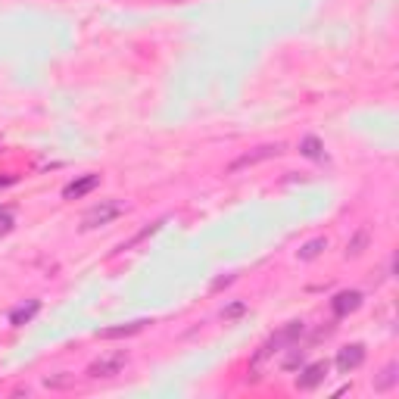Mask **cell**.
<instances>
[{
    "mask_svg": "<svg viewBox=\"0 0 399 399\" xmlns=\"http://www.w3.org/2000/svg\"><path fill=\"white\" fill-rule=\"evenodd\" d=\"M122 213H125V206H122V203H115V200H106V203H100V206H94L91 213L84 215L82 228H84V231L103 228V224H110V222H115V219H119Z\"/></svg>",
    "mask_w": 399,
    "mask_h": 399,
    "instance_id": "obj_1",
    "label": "cell"
},
{
    "mask_svg": "<svg viewBox=\"0 0 399 399\" xmlns=\"http://www.w3.org/2000/svg\"><path fill=\"white\" fill-rule=\"evenodd\" d=\"M125 365H128V355L125 353L100 355L97 362H91V365H88V377H113V374H119Z\"/></svg>",
    "mask_w": 399,
    "mask_h": 399,
    "instance_id": "obj_2",
    "label": "cell"
},
{
    "mask_svg": "<svg viewBox=\"0 0 399 399\" xmlns=\"http://www.w3.org/2000/svg\"><path fill=\"white\" fill-rule=\"evenodd\" d=\"M328 372H331L328 362H312V365H306V368L300 372V377H296V387H300V390H315V387H322L324 377H328Z\"/></svg>",
    "mask_w": 399,
    "mask_h": 399,
    "instance_id": "obj_3",
    "label": "cell"
},
{
    "mask_svg": "<svg viewBox=\"0 0 399 399\" xmlns=\"http://www.w3.org/2000/svg\"><path fill=\"white\" fill-rule=\"evenodd\" d=\"M362 362H365V346H362V343H350V346H343V350L337 353V368L343 374L355 372Z\"/></svg>",
    "mask_w": 399,
    "mask_h": 399,
    "instance_id": "obj_4",
    "label": "cell"
},
{
    "mask_svg": "<svg viewBox=\"0 0 399 399\" xmlns=\"http://www.w3.org/2000/svg\"><path fill=\"white\" fill-rule=\"evenodd\" d=\"M97 184H100V175H82V178H75L72 184L63 187V200H82V197H88V194Z\"/></svg>",
    "mask_w": 399,
    "mask_h": 399,
    "instance_id": "obj_5",
    "label": "cell"
},
{
    "mask_svg": "<svg viewBox=\"0 0 399 399\" xmlns=\"http://www.w3.org/2000/svg\"><path fill=\"white\" fill-rule=\"evenodd\" d=\"M362 306V293L359 290H343V293H337L334 296V303H331V309H334V315L337 318H346L350 312H355Z\"/></svg>",
    "mask_w": 399,
    "mask_h": 399,
    "instance_id": "obj_6",
    "label": "cell"
},
{
    "mask_svg": "<svg viewBox=\"0 0 399 399\" xmlns=\"http://www.w3.org/2000/svg\"><path fill=\"white\" fill-rule=\"evenodd\" d=\"M147 318H137V322H128V324H115V328H103L97 334L100 340H122V337H134V334H141L147 328Z\"/></svg>",
    "mask_w": 399,
    "mask_h": 399,
    "instance_id": "obj_7",
    "label": "cell"
},
{
    "mask_svg": "<svg viewBox=\"0 0 399 399\" xmlns=\"http://www.w3.org/2000/svg\"><path fill=\"white\" fill-rule=\"evenodd\" d=\"M278 153H281L278 144H274V147H259L256 153H246V156H241V159H234V163L228 165V172H241V169H246V165H256V163H262V159L278 156Z\"/></svg>",
    "mask_w": 399,
    "mask_h": 399,
    "instance_id": "obj_8",
    "label": "cell"
},
{
    "mask_svg": "<svg viewBox=\"0 0 399 399\" xmlns=\"http://www.w3.org/2000/svg\"><path fill=\"white\" fill-rule=\"evenodd\" d=\"M38 309H41V303H38V300L23 303V306H16V309L10 312V324H13V328H23L25 322H32V318L38 315Z\"/></svg>",
    "mask_w": 399,
    "mask_h": 399,
    "instance_id": "obj_9",
    "label": "cell"
},
{
    "mask_svg": "<svg viewBox=\"0 0 399 399\" xmlns=\"http://www.w3.org/2000/svg\"><path fill=\"white\" fill-rule=\"evenodd\" d=\"M300 153L303 156H309V159H322L324 156V147H322V141H318V137H303L300 141Z\"/></svg>",
    "mask_w": 399,
    "mask_h": 399,
    "instance_id": "obj_10",
    "label": "cell"
},
{
    "mask_svg": "<svg viewBox=\"0 0 399 399\" xmlns=\"http://www.w3.org/2000/svg\"><path fill=\"white\" fill-rule=\"evenodd\" d=\"M324 246H328V241H324V237H315V241H309V243L300 250V259H303V262H312L315 256H322Z\"/></svg>",
    "mask_w": 399,
    "mask_h": 399,
    "instance_id": "obj_11",
    "label": "cell"
},
{
    "mask_svg": "<svg viewBox=\"0 0 399 399\" xmlns=\"http://www.w3.org/2000/svg\"><path fill=\"white\" fill-rule=\"evenodd\" d=\"M365 246H368V231L362 228V231H355V237H353L350 243H346V256H359Z\"/></svg>",
    "mask_w": 399,
    "mask_h": 399,
    "instance_id": "obj_12",
    "label": "cell"
},
{
    "mask_svg": "<svg viewBox=\"0 0 399 399\" xmlns=\"http://www.w3.org/2000/svg\"><path fill=\"white\" fill-rule=\"evenodd\" d=\"M393 384H396V365H387V368H384V374L377 377L374 387H377V390H390Z\"/></svg>",
    "mask_w": 399,
    "mask_h": 399,
    "instance_id": "obj_13",
    "label": "cell"
},
{
    "mask_svg": "<svg viewBox=\"0 0 399 399\" xmlns=\"http://www.w3.org/2000/svg\"><path fill=\"white\" fill-rule=\"evenodd\" d=\"M13 224H16V219H13V213H6V209H0V237L10 234Z\"/></svg>",
    "mask_w": 399,
    "mask_h": 399,
    "instance_id": "obj_14",
    "label": "cell"
},
{
    "mask_svg": "<svg viewBox=\"0 0 399 399\" xmlns=\"http://www.w3.org/2000/svg\"><path fill=\"white\" fill-rule=\"evenodd\" d=\"M303 365V350H296V346H290V355L284 359V368H296Z\"/></svg>",
    "mask_w": 399,
    "mask_h": 399,
    "instance_id": "obj_15",
    "label": "cell"
},
{
    "mask_svg": "<svg viewBox=\"0 0 399 399\" xmlns=\"http://www.w3.org/2000/svg\"><path fill=\"white\" fill-rule=\"evenodd\" d=\"M241 312H243V303H237V306L224 309V318H234V315H241Z\"/></svg>",
    "mask_w": 399,
    "mask_h": 399,
    "instance_id": "obj_16",
    "label": "cell"
}]
</instances>
